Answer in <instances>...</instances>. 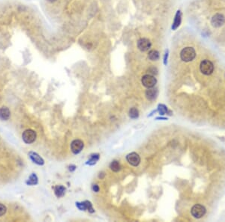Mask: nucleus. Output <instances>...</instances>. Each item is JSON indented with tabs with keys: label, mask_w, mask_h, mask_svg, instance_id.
<instances>
[{
	"label": "nucleus",
	"mask_w": 225,
	"mask_h": 222,
	"mask_svg": "<svg viewBox=\"0 0 225 222\" xmlns=\"http://www.w3.org/2000/svg\"><path fill=\"white\" fill-rule=\"evenodd\" d=\"M75 169H76V166H75V165L69 166V171H74Z\"/></svg>",
	"instance_id": "26"
},
{
	"label": "nucleus",
	"mask_w": 225,
	"mask_h": 222,
	"mask_svg": "<svg viewBox=\"0 0 225 222\" xmlns=\"http://www.w3.org/2000/svg\"><path fill=\"white\" fill-rule=\"evenodd\" d=\"M148 58L151 61H157L160 58V55L158 51L155 49H152L149 52Z\"/></svg>",
	"instance_id": "16"
},
{
	"label": "nucleus",
	"mask_w": 225,
	"mask_h": 222,
	"mask_svg": "<svg viewBox=\"0 0 225 222\" xmlns=\"http://www.w3.org/2000/svg\"><path fill=\"white\" fill-rule=\"evenodd\" d=\"M158 112H159V114L161 115H164L167 112V108L166 105H163V104H159L158 106Z\"/></svg>",
	"instance_id": "21"
},
{
	"label": "nucleus",
	"mask_w": 225,
	"mask_h": 222,
	"mask_svg": "<svg viewBox=\"0 0 225 222\" xmlns=\"http://www.w3.org/2000/svg\"><path fill=\"white\" fill-rule=\"evenodd\" d=\"M36 137H37V135H36V132L32 130H26L23 132L22 138L23 140L26 144H32L34 141H35Z\"/></svg>",
	"instance_id": "5"
},
{
	"label": "nucleus",
	"mask_w": 225,
	"mask_h": 222,
	"mask_svg": "<svg viewBox=\"0 0 225 222\" xmlns=\"http://www.w3.org/2000/svg\"><path fill=\"white\" fill-rule=\"evenodd\" d=\"M47 1L49 2H56V0H47Z\"/></svg>",
	"instance_id": "29"
},
{
	"label": "nucleus",
	"mask_w": 225,
	"mask_h": 222,
	"mask_svg": "<svg viewBox=\"0 0 225 222\" xmlns=\"http://www.w3.org/2000/svg\"><path fill=\"white\" fill-rule=\"evenodd\" d=\"M54 192H55L56 196L57 198H61V197H63L65 195V188L62 186H57L55 188Z\"/></svg>",
	"instance_id": "15"
},
{
	"label": "nucleus",
	"mask_w": 225,
	"mask_h": 222,
	"mask_svg": "<svg viewBox=\"0 0 225 222\" xmlns=\"http://www.w3.org/2000/svg\"><path fill=\"white\" fill-rule=\"evenodd\" d=\"M181 23H182V12L180 10H178L177 11H176L173 23L172 30L175 31V30L177 29V28L179 27Z\"/></svg>",
	"instance_id": "11"
},
{
	"label": "nucleus",
	"mask_w": 225,
	"mask_h": 222,
	"mask_svg": "<svg viewBox=\"0 0 225 222\" xmlns=\"http://www.w3.org/2000/svg\"><path fill=\"white\" fill-rule=\"evenodd\" d=\"M152 44L148 38H140L137 41V47L140 51L146 52L151 48Z\"/></svg>",
	"instance_id": "8"
},
{
	"label": "nucleus",
	"mask_w": 225,
	"mask_h": 222,
	"mask_svg": "<svg viewBox=\"0 0 225 222\" xmlns=\"http://www.w3.org/2000/svg\"><path fill=\"white\" fill-rule=\"evenodd\" d=\"M126 159H127L128 162L132 166H137L139 165L140 162V156L137 153H131L126 156Z\"/></svg>",
	"instance_id": "9"
},
{
	"label": "nucleus",
	"mask_w": 225,
	"mask_h": 222,
	"mask_svg": "<svg viewBox=\"0 0 225 222\" xmlns=\"http://www.w3.org/2000/svg\"><path fill=\"white\" fill-rule=\"evenodd\" d=\"M167 58H168V50H166L164 54V65H167Z\"/></svg>",
	"instance_id": "24"
},
{
	"label": "nucleus",
	"mask_w": 225,
	"mask_h": 222,
	"mask_svg": "<svg viewBox=\"0 0 225 222\" xmlns=\"http://www.w3.org/2000/svg\"><path fill=\"white\" fill-rule=\"evenodd\" d=\"M148 73H149V74L152 75V76L153 75H156L158 73V70L156 69L155 67H152L148 69Z\"/></svg>",
	"instance_id": "23"
},
{
	"label": "nucleus",
	"mask_w": 225,
	"mask_h": 222,
	"mask_svg": "<svg viewBox=\"0 0 225 222\" xmlns=\"http://www.w3.org/2000/svg\"><path fill=\"white\" fill-rule=\"evenodd\" d=\"M206 208L200 204H196L191 208V212L192 216L195 218H202L205 214H206Z\"/></svg>",
	"instance_id": "4"
},
{
	"label": "nucleus",
	"mask_w": 225,
	"mask_h": 222,
	"mask_svg": "<svg viewBox=\"0 0 225 222\" xmlns=\"http://www.w3.org/2000/svg\"><path fill=\"white\" fill-rule=\"evenodd\" d=\"M158 94V91L157 88H148V90L146 91V96L149 100H155L157 98Z\"/></svg>",
	"instance_id": "12"
},
{
	"label": "nucleus",
	"mask_w": 225,
	"mask_h": 222,
	"mask_svg": "<svg viewBox=\"0 0 225 222\" xmlns=\"http://www.w3.org/2000/svg\"><path fill=\"white\" fill-rule=\"evenodd\" d=\"M196 57V52L193 47L187 46L180 53V58L185 62H190L193 61Z\"/></svg>",
	"instance_id": "1"
},
{
	"label": "nucleus",
	"mask_w": 225,
	"mask_h": 222,
	"mask_svg": "<svg viewBox=\"0 0 225 222\" xmlns=\"http://www.w3.org/2000/svg\"><path fill=\"white\" fill-rule=\"evenodd\" d=\"M156 119H157V120H160V119H161V120H167V118H165V117H157V118H156Z\"/></svg>",
	"instance_id": "28"
},
{
	"label": "nucleus",
	"mask_w": 225,
	"mask_h": 222,
	"mask_svg": "<svg viewBox=\"0 0 225 222\" xmlns=\"http://www.w3.org/2000/svg\"><path fill=\"white\" fill-rule=\"evenodd\" d=\"M141 82L144 87L147 88H153L156 85L157 79L152 75L146 74L142 77Z\"/></svg>",
	"instance_id": "3"
},
{
	"label": "nucleus",
	"mask_w": 225,
	"mask_h": 222,
	"mask_svg": "<svg viewBox=\"0 0 225 222\" xmlns=\"http://www.w3.org/2000/svg\"><path fill=\"white\" fill-rule=\"evenodd\" d=\"M10 111L7 107H2L0 109V120L7 121L10 117Z\"/></svg>",
	"instance_id": "14"
},
{
	"label": "nucleus",
	"mask_w": 225,
	"mask_h": 222,
	"mask_svg": "<svg viewBox=\"0 0 225 222\" xmlns=\"http://www.w3.org/2000/svg\"><path fill=\"white\" fill-rule=\"evenodd\" d=\"M99 154L98 153H95V154H92L90 156V158L89 160L86 162V164H89V165H94L95 164H96V162H98L99 159Z\"/></svg>",
	"instance_id": "17"
},
{
	"label": "nucleus",
	"mask_w": 225,
	"mask_h": 222,
	"mask_svg": "<svg viewBox=\"0 0 225 222\" xmlns=\"http://www.w3.org/2000/svg\"><path fill=\"white\" fill-rule=\"evenodd\" d=\"M99 178L101 179H103L104 177V173H100V174H99Z\"/></svg>",
	"instance_id": "27"
},
{
	"label": "nucleus",
	"mask_w": 225,
	"mask_h": 222,
	"mask_svg": "<svg viewBox=\"0 0 225 222\" xmlns=\"http://www.w3.org/2000/svg\"><path fill=\"white\" fill-rule=\"evenodd\" d=\"M38 183V177L35 173H32L31 176L29 177V180L26 182V184L30 186H33V185H36Z\"/></svg>",
	"instance_id": "19"
},
{
	"label": "nucleus",
	"mask_w": 225,
	"mask_h": 222,
	"mask_svg": "<svg viewBox=\"0 0 225 222\" xmlns=\"http://www.w3.org/2000/svg\"><path fill=\"white\" fill-rule=\"evenodd\" d=\"M76 207L81 211H85L88 210L90 213H93L95 212V210L93 209L92 205L88 200H86V201L83 202H77L76 203Z\"/></svg>",
	"instance_id": "10"
},
{
	"label": "nucleus",
	"mask_w": 225,
	"mask_h": 222,
	"mask_svg": "<svg viewBox=\"0 0 225 222\" xmlns=\"http://www.w3.org/2000/svg\"><path fill=\"white\" fill-rule=\"evenodd\" d=\"M29 156L30 159H32V162H35V164H38V165H43L44 164V159L41 158L38 153H35V152H30L29 153Z\"/></svg>",
	"instance_id": "13"
},
{
	"label": "nucleus",
	"mask_w": 225,
	"mask_h": 222,
	"mask_svg": "<svg viewBox=\"0 0 225 222\" xmlns=\"http://www.w3.org/2000/svg\"><path fill=\"white\" fill-rule=\"evenodd\" d=\"M200 69L201 73H202L203 74L209 76V75H211L212 73H213L214 65L212 62L206 59V60H203L200 63Z\"/></svg>",
	"instance_id": "2"
},
{
	"label": "nucleus",
	"mask_w": 225,
	"mask_h": 222,
	"mask_svg": "<svg viewBox=\"0 0 225 222\" xmlns=\"http://www.w3.org/2000/svg\"><path fill=\"white\" fill-rule=\"evenodd\" d=\"M6 207H5V205H3V204L0 203V217L2 216H4V215L5 214V212H6Z\"/></svg>",
	"instance_id": "22"
},
{
	"label": "nucleus",
	"mask_w": 225,
	"mask_h": 222,
	"mask_svg": "<svg viewBox=\"0 0 225 222\" xmlns=\"http://www.w3.org/2000/svg\"><path fill=\"white\" fill-rule=\"evenodd\" d=\"M129 117L132 119H136L139 117V111L136 108H131L129 111Z\"/></svg>",
	"instance_id": "20"
},
{
	"label": "nucleus",
	"mask_w": 225,
	"mask_h": 222,
	"mask_svg": "<svg viewBox=\"0 0 225 222\" xmlns=\"http://www.w3.org/2000/svg\"><path fill=\"white\" fill-rule=\"evenodd\" d=\"M110 168L114 172H118V171H120L121 169V165H120V163L118 162V161L114 160L111 162L110 164Z\"/></svg>",
	"instance_id": "18"
},
{
	"label": "nucleus",
	"mask_w": 225,
	"mask_h": 222,
	"mask_svg": "<svg viewBox=\"0 0 225 222\" xmlns=\"http://www.w3.org/2000/svg\"><path fill=\"white\" fill-rule=\"evenodd\" d=\"M99 187L98 185H93L92 186V190L95 191V192H98L99 191Z\"/></svg>",
	"instance_id": "25"
},
{
	"label": "nucleus",
	"mask_w": 225,
	"mask_h": 222,
	"mask_svg": "<svg viewBox=\"0 0 225 222\" xmlns=\"http://www.w3.org/2000/svg\"><path fill=\"white\" fill-rule=\"evenodd\" d=\"M84 144L81 140H79V139H76V140H74L71 142V151L73 152L74 154H78L79 153H80L82 151V150L83 149Z\"/></svg>",
	"instance_id": "7"
},
{
	"label": "nucleus",
	"mask_w": 225,
	"mask_h": 222,
	"mask_svg": "<svg viewBox=\"0 0 225 222\" xmlns=\"http://www.w3.org/2000/svg\"><path fill=\"white\" fill-rule=\"evenodd\" d=\"M225 23V17L223 14L217 13L212 16L211 19V24L213 27L220 28Z\"/></svg>",
	"instance_id": "6"
}]
</instances>
